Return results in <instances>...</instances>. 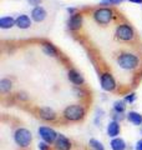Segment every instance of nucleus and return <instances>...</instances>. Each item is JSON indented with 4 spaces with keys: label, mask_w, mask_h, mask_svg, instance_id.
Masks as SVG:
<instances>
[{
    "label": "nucleus",
    "mask_w": 142,
    "mask_h": 150,
    "mask_svg": "<svg viewBox=\"0 0 142 150\" xmlns=\"http://www.w3.org/2000/svg\"><path fill=\"white\" fill-rule=\"evenodd\" d=\"M138 62H140L138 58L135 54H131V53H124L117 58V64L125 70L136 69L137 65H138Z\"/></svg>",
    "instance_id": "nucleus-1"
},
{
    "label": "nucleus",
    "mask_w": 142,
    "mask_h": 150,
    "mask_svg": "<svg viewBox=\"0 0 142 150\" xmlns=\"http://www.w3.org/2000/svg\"><path fill=\"white\" fill-rule=\"evenodd\" d=\"M64 116L70 121H79L85 116V109L81 105H69L65 108Z\"/></svg>",
    "instance_id": "nucleus-2"
},
{
    "label": "nucleus",
    "mask_w": 142,
    "mask_h": 150,
    "mask_svg": "<svg viewBox=\"0 0 142 150\" xmlns=\"http://www.w3.org/2000/svg\"><path fill=\"white\" fill-rule=\"evenodd\" d=\"M14 140H15V143L19 145V146L27 148L32 140V135L27 129L20 128L15 131V134H14Z\"/></svg>",
    "instance_id": "nucleus-3"
},
{
    "label": "nucleus",
    "mask_w": 142,
    "mask_h": 150,
    "mask_svg": "<svg viewBox=\"0 0 142 150\" xmlns=\"http://www.w3.org/2000/svg\"><path fill=\"white\" fill-rule=\"evenodd\" d=\"M112 10L108 8H100L93 13V19L97 24L100 25H107L112 20Z\"/></svg>",
    "instance_id": "nucleus-4"
},
{
    "label": "nucleus",
    "mask_w": 142,
    "mask_h": 150,
    "mask_svg": "<svg viewBox=\"0 0 142 150\" xmlns=\"http://www.w3.org/2000/svg\"><path fill=\"white\" fill-rule=\"evenodd\" d=\"M116 36H117V39H120L122 41H131L135 38V33L130 25L121 24L116 29Z\"/></svg>",
    "instance_id": "nucleus-5"
},
{
    "label": "nucleus",
    "mask_w": 142,
    "mask_h": 150,
    "mask_svg": "<svg viewBox=\"0 0 142 150\" xmlns=\"http://www.w3.org/2000/svg\"><path fill=\"white\" fill-rule=\"evenodd\" d=\"M39 135L45 143L53 144V143L56 142L59 134H56V131L54 129H51V128H47V126H40L39 128Z\"/></svg>",
    "instance_id": "nucleus-6"
},
{
    "label": "nucleus",
    "mask_w": 142,
    "mask_h": 150,
    "mask_svg": "<svg viewBox=\"0 0 142 150\" xmlns=\"http://www.w3.org/2000/svg\"><path fill=\"white\" fill-rule=\"evenodd\" d=\"M100 83H101V88L105 91H112V90H115V88H116V81L110 73L101 74Z\"/></svg>",
    "instance_id": "nucleus-7"
},
{
    "label": "nucleus",
    "mask_w": 142,
    "mask_h": 150,
    "mask_svg": "<svg viewBox=\"0 0 142 150\" xmlns=\"http://www.w3.org/2000/svg\"><path fill=\"white\" fill-rule=\"evenodd\" d=\"M82 25V15L81 14H72L69 20V29L70 30H79Z\"/></svg>",
    "instance_id": "nucleus-8"
},
{
    "label": "nucleus",
    "mask_w": 142,
    "mask_h": 150,
    "mask_svg": "<svg viewBox=\"0 0 142 150\" xmlns=\"http://www.w3.org/2000/svg\"><path fill=\"white\" fill-rule=\"evenodd\" d=\"M55 146L58 150H70L71 149V143L65 135L59 134L58 139H56V142H55Z\"/></svg>",
    "instance_id": "nucleus-9"
},
{
    "label": "nucleus",
    "mask_w": 142,
    "mask_h": 150,
    "mask_svg": "<svg viewBox=\"0 0 142 150\" xmlns=\"http://www.w3.org/2000/svg\"><path fill=\"white\" fill-rule=\"evenodd\" d=\"M46 15H47V13H46V10L42 6H35L34 9H32V11H31L32 20L36 21V23L42 21L46 18Z\"/></svg>",
    "instance_id": "nucleus-10"
},
{
    "label": "nucleus",
    "mask_w": 142,
    "mask_h": 150,
    "mask_svg": "<svg viewBox=\"0 0 142 150\" xmlns=\"http://www.w3.org/2000/svg\"><path fill=\"white\" fill-rule=\"evenodd\" d=\"M67 76H69V80L72 83V84H75V85H82V84H84V78H82V75L80 74L77 70H75V69L69 70Z\"/></svg>",
    "instance_id": "nucleus-11"
},
{
    "label": "nucleus",
    "mask_w": 142,
    "mask_h": 150,
    "mask_svg": "<svg viewBox=\"0 0 142 150\" xmlns=\"http://www.w3.org/2000/svg\"><path fill=\"white\" fill-rule=\"evenodd\" d=\"M30 25H31V20L25 14H21V15L16 18V26L19 29H29Z\"/></svg>",
    "instance_id": "nucleus-12"
},
{
    "label": "nucleus",
    "mask_w": 142,
    "mask_h": 150,
    "mask_svg": "<svg viewBox=\"0 0 142 150\" xmlns=\"http://www.w3.org/2000/svg\"><path fill=\"white\" fill-rule=\"evenodd\" d=\"M120 134V124L116 120H112L107 125V135L111 138H117V135Z\"/></svg>",
    "instance_id": "nucleus-13"
},
{
    "label": "nucleus",
    "mask_w": 142,
    "mask_h": 150,
    "mask_svg": "<svg viewBox=\"0 0 142 150\" xmlns=\"http://www.w3.org/2000/svg\"><path fill=\"white\" fill-rule=\"evenodd\" d=\"M39 115L44 120H55L56 119V112L50 109V108H41L39 110Z\"/></svg>",
    "instance_id": "nucleus-14"
},
{
    "label": "nucleus",
    "mask_w": 142,
    "mask_h": 150,
    "mask_svg": "<svg viewBox=\"0 0 142 150\" xmlns=\"http://www.w3.org/2000/svg\"><path fill=\"white\" fill-rule=\"evenodd\" d=\"M14 25H16V19L13 16H4L0 19V28L1 29H10Z\"/></svg>",
    "instance_id": "nucleus-15"
},
{
    "label": "nucleus",
    "mask_w": 142,
    "mask_h": 150,
    "mask_svg": "<svg viewBox=\"0 0 142 150\" xmlns=\"http://www.w3.org/2000/svg\"><path fill=\"white\" fill-rule=\"evenodd\" d=\"M111 149L112 150H125L126 149V143L124 139L121 138H113L111 140Z\"/></svg>",
    "instance_id": "nucleus-16"
},
{
    "label": "nucleus",
    "mask_w": 142,
    "mask_h": 150,
    "mask_svg": "<svg viewBox=\"0 0 142 150\" xmlns=\"http://www.w3.org/2000/svg\"><path fill=\"white\" fill-rule=\"evenodd\" d=\"M127 119L135 125H142V115L140 114V112L130 111L129 114H127Z\"/></svg>",
    "instance_id": "nucleus-17"
},
{
    "label": "nucleus",
    "mask_w": 142,
    "mask_h": 150,
    "mask_svg": "<svg viewBox=\"0 0 142 150\" xmlns=\"http://www.w3.org/2000/svg\"><path fill=\"white\" fill-rule=\"evenodd\" d=\"M42 49H44V53L46 55H50V56H56L58 55V49H56L55 46L53 44H50V43H45L44 45H42Z\"/></svg>",
    "instance_id": "nucleus-18"
},
{
    "label": "nucleus",
    "mask_w": 142,
    "mask_h": 150,
    "mask_svg": "<svg viewBox=\"0 0 142 150\" xmlns=\"http://www.w3.org/2000/svg\"><path fill=\"white\" fill-rule=\"evenodd\" d=\"M10 90H11V81L9 79H1L0 80V91L3 94H5Z\"/></svg>",
    "instance_id": "nucleus-19"
},
{
    "label": "nucleus",
    "mask_w": 142,
    "mask_h": 150,
    "mask_svg": "<svg viewBox=\"0 0 142 150\" xmlns=\"http://www.w3.org/2000/svg\"><path fill=\"white\" fill-rule=\"evenodd\" d=\"M89 144H90V146H91L93 150H105L103 145L98 142V140H96V139H90Z\"/></svg>",
    "instance_id": "nucleus-20"
},
{
    "label": "nucleus",
    "mask_w": 142,
    "mask_h": 150,
    "mask_svg": "<svg viewBox=\"0 0 142 150\" xmlns=\"http://www.w3.org/2000/svg\"><path fill=\"white\" fill-rule=\"evenodd\" d=\"M113 109H115V111L117 114H122L126 109V105H125L124 101H116L115 104H113Z\"/></svg>",
    "instance_id": "nucleus-21"
},
{
    "label": "nucleus",
    "mask_w": 142,
    "mask_h": 150,
    "mask_svg": "<svg viewBox=\"0 0 142 150\" xmlns=\"http://www.w3.org/2000/svg\"><path fill=\"white\" fill-rule=\"evenodd\" d=\"M125 0H102L101 5H117V4L124 3Z\"/></svg>",
    "instance_id": "nucleus-22"
},
{
    "label": "nucleus",
    "mask_w": 142,
    "mask_h": 150,
    "mask_svg": "<svg viewBox=\"0 0 142 150\" xmlns=\"http://www.w3.org/2000/svg\"><path fill=\"white\" fill-rule=\"evenodd\" d=\"M39 149H40V150H49V149H50V146L47 145V143L42 142V143H40V144H39Z\"/></svg>",
    "instance_id": "nucleus-23"
},
{
    "label": "nucleus",
    "mask_w": 142,
    "mask_h": 150,
    "mask_svg": "<svg viewBox=\"0 0 142 150\" xmlns=\"http://www.w3.org/2000/svg\"><path fill=\"white\" fill-rule=\"evenodd\" d=\"M135 99H136V95H135L134 93H132V94H130V95H127V96L125 98V100H126V101H130V103L135 101Z\"/></svg>",
    "instance_id": "nucleus-24"
},
{
    "label": "nucleus",
    "mask_w": 142,
    "mask_h": 150,
    "mask_svg": "<svg viewBox=\"0 0 142 150\" xmlns=\"http://www.w3.org/2000/svg\"><path fill=\"white\" fill-rule=\"evenodd\" d=\"M27 1H29L31 5H36V6H37V5H39V4L42 1V0H27Z\"/></svg>",
    "instance_id": "nucleus-25"
},
{
    "label": "nucleus",
    "mask_w": 142,
    "mask_h": 150,
    "mask_svg": "<svg viewBox=\"0 0 142 150\" xmlns=\"http://www.w3.org/2000/svg\"><path fill=\"white\" fill-rule=\"evenodd\" d=\"M136 150H142V139H140L136 143Z\"/></svg>",
    "instance_id": "nucleus-26"
},
{
    "label": "nucleus",
    "mask_w": 142,
    "mask_h": 150,
    "mask_svg": "<svg viewBox=\"0 0 142 150\" xmlns=\"http://www.w3.org/2000/svg\"><path fill=\"white\" fill-rule=\"evenodd\" d=\"M131 3H136V4H142V0H129Z\"/></svg>",
    "instance_id": "nucleus-27"
},
{
    "label": "nucleus",
    "mask_w": 142,
    "mask_h": 150,
    "mask_svg": "<svg viewBox=\"0 0 142 150\" xmlns=\"http://www.w3.org/2000/svg\"><path fill=\"white\" fill-rule=\"evenodd\" d=\"M75 10H76V9H74V8H71V9L69 8V9H67V11H69L70 14H74V13H75Z\"/></svg>",
    "instance_id": "nucleus-28"
}]
</instances>
